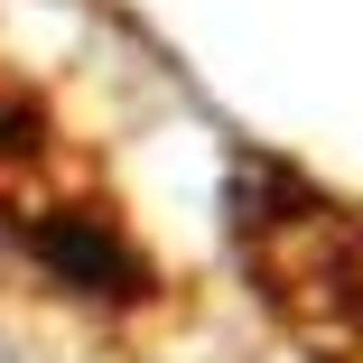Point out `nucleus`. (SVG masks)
<instances>
[{
    "instance_id": "f257e3e1",
    "label": "nucleus",
    "mask_w": 363,
    "mask_h": 363,
    "mask_svg": "<svg viewBox=\"0 0 363 363\" xmlns=\"http://www.w3.org/2000/svg\"><path fill=\"white\" fill-rule=\"evenodd\" d=\"M0 252L47 298L84 308L103 326L177 317V270L130 224V205L94 150V130L65 121V103L0 56Z\"/></svg>"
}]
</instances>
